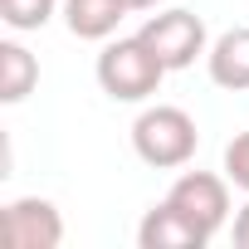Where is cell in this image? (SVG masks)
Here are the masks:
<instances>
[{
	"instance_id": "1",
	"label": "cell",
	"mask_w": 249,
	"mask_h": 249,
	"mask_svg": "<svg viewBox=\"0 0 249 249\" xmlns=\"http://www.w3.org/2000/svg\"><path fill=\"white\" fill-rule=\"evenodd\" d=\"M161 73H166V64L152 54V44H147L142 35L117 39V44H107V49L98 54V83H103V93L117 98V103H142L147 93H157Z\"/></svg>"
},
{
	"instance_id": "2",
	"label": "cell",
	"mask_w": 249,
	"mask_h": 249,
	"mask_svg": "<svg viewBox=\"0 0 249 249\" xmlns=\"http://www.w3.org/2000/svg\"><path fill=\"white\" fill-rule=\"evenodd\" d=\"M132 147L147 166H186L196 157V122L181 107H147L132 127Z\"/></svg>"
},
{
	"instance_id": "3",
	"label": "cell",
	"mask_w": 249,
	"mask_h": 249,
	"mask_svg": "<svg viewBox=\"0 0 249 249\" xmlns=\"http://www.w3.org/2000/svg\"><path fill=\"white\" fill-rule=\"evenodd\" d=\"M166 205L176 210V215H186L205 239L225 225V215H230V191H225V181L220 176H210V171H186V176H176V186L166 191Z\"/></svg>"
},
{
	"instance_id": "4",
	"label": "cell",
	"mask_w": 249,
	"mask_h": 249,
	"mask_svg": "<svg viewBox=\"0 0 249 249\" xmlns=\"http://www.w3.org/2000/svg\"><path fill=\"white\" fill-rule=\"evenodd\" d=\"M137 35L152 44V54H157L166 69H186V64H196V54L205 49V25H200L191 10H161V15H152Z\"/></svg>"
},
{
	"instance_id": "5",
	"label": "cell",
	"mask_w": 249,
	"mask_h": 249,
	"mask_svg": "<svg viewBox=\"0 0 249 249\" xmlns=\"http://www.w3.org/2000/svg\"><path fill=\"white\" fill-rule=\"evenodd\" d=\"M0 234H5L10 249H54L64 239V220L49 200L39 196H25V200H10L5 215H0Z\"/></svg>"
},
{
	"instance_id": "6",
	"label": "cell",
	"mask_w": 249,
	"mask_h": 249,
	"mask_svg": "<svg viewBox=\"0 0 249 249\" xmlns=\"http://www.w3.org/2000/svg\"><path fill=\"white\" fill-rule=\"evenodd\" d=\"M137 239H142V249H200V244H205V234H200L186 215H176L166 200H161L157 210H147Z\"/></svg>"
},
{
	"instance_id": "7",
	"label": "cell",
	"mask_w": 249,
	"mask_h": 249,
	"mask_svg": "<svg viewBox=\"0 0 249 249\" xmlns=\"http://www.w3.org/2000/svg\"><path fill=\"white\" fill-rule=\"evenodd\" d=\"M210 78L220 88H249V30H230L210 49Z\"/></svg>"
},
{
	"instance_id": "8",
	"label": "cell",
	"mask_w": 249,
	"mask_h": 249,
	"mask_svg": "<svg viewBox=\"0 0 249 249\" xmlns=\"http://www.w3.org/2000/svg\"><path fill=\"white\" fill-rule=\"evenodd\" d=\"M122 15H127L122 0H69L64 5V20H69V30L78 39H107Z\"/></svg>"
},
{
	"instance_id": "9",
	"label": "cell",
	"mask_w": 249,
	"mask_h": 249,
	"mask_svg": "<svg viewBox=\"0 0 249 249\" xmlns=\"http://www.w3.org/2000/svg\"><path fill=\"white\" fill-rule=\"evenodd\" d=\"M35 78H39V64H35L30 49L0 44V98H5V103H20V98L35 88Z\"/></svg>"
},
{
	"instance_id": "10",
	"label": "cell",
	"mask_w": 249,
	"mask_h": 249,
	"mask_svg": "<svg viewBox=\"0 0 249 249\" xmlns=\"http://www.w3.org/2000/svg\"><path fill=\"white\" fill-rule=\"evenodd\" d=\"M0 15L10 30H39L54 15V0H0Z\"/></svg>"
},
{
	"instance_id": "11",
	"label": "cell",
	"mask_w": 249,
	"mask_h": 249,
	"mask_svg": "<svg viewBox=\"0 0 249 249\" xmlns=\"http://www.w3.org/2000/svg\"><path fill=\"white\" fill-rule=\"evenodd\" d=\"M225 181H234L239 191H249V132H239L225 147Z\"/></svg>"
},
{
	"instance_id": "12",
	"label": "cell",
	"mask_w": 249,
	"mask_h": 249,
	"mask_svg": "<svg viewBox=\"0 0 249 249\" xmlns=\"http://www.w3.org/2000/svg\"><path fill=\"white\" fill-rule=\"evenodd\" d=\"M234 244L239 249H249V205L239 210V220H234Z\"/></svg>"
},
{
	"instance_id": "13",
	"label": "cell",
	"mask_w": 249,
	"mask_h": 249,
	"mask_svg": "<svg viewBox=\"0 0 249 249\" xmlns=\"http://www.w3.org/2000/svg\"><path fill=\"white\" fill-rule=\"evenodd\" d=\"M122 5H127V10H152L157 0H122Z\"/></svg>"
}]
</instances>
